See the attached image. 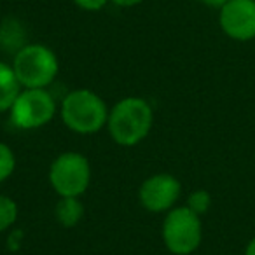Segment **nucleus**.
Here are the masks:
<instances>
[{"instance_id": "obj_1", "label": "nucleus", "mask_w": 255, "mask_h": 255, "mask_svg": "<svg viewBox=\"0 0 255 255\" xmlns=\"http://www.w3.org/2000/svg\"><path fill=\"white\" fill-rule=\"evenodd\" d=\"M154 126V110L140 96H126L110 109L107 129L117 145L135 147L149 136Z\"/></svg>"}, {"instance_id": "obj_2", "label": "nucleus", "mask_w": 255, "mask_h": 255, "mask_svg": "<svg viewBox=\"0 0 255 255\" xmlns=\"http://www.w3.org/2000/svg\"><path fill=\"white\" fill-rule=\"evenodd\" d=\"M109 107L105 100L91 89H74L60 105V116L65 126L77 135H95L107 128Z\"/></svg>"}, {"instance_id": "obj_3", "label": "nucleus", "mask_w": 255, "mask_h": 255, "mask_svg": "<svg viewBox=\"0 0 255 255\" xmlns=\"http://www.w3.org/2000/svg\"><path fill=\"white\" fill-rule=\"evenodd\" d=\"M12 70L23 89H47L60 72V61L51 47L44 44H25L12 58Z\"/></svg>"}, {"instance_id": "obj_4", "label": "nucleus", "mask_w": 255, "mask_h": 255, "mask_svg": "<svg viewBox=\"0 0 255 255\" xmlns=\"http://www.w3.org/2000/svg\"><path fill=\"white\" fill-rule=\"evenodd\" d=\"M163 243L173 255H191L199 248L203 240L201 217L187 206H175L163 220Z\"/></svg>"}, {"instance_id": "obj_5", "label": "nucleus", "mask_w": 255, "mask_h": 255, "mask_svg": "<svg viewBox=\"0 0 255 255\" xmlns=\"http://www.w3.org/2000/svg\"><path fill=\"white\" fill-rule=\"evenodd\" d=\"M47 178L60 198H81L91 184V164L81 152H61L51 163Z\"/></svg>"}, {"instance_id": "obj_6", "label": "nucleus", "mask_w": 255, "mask_h": 255, "mask_svg": "<svg viewBox=\"0 0 255 255\" xmlns=\"http://www.w3.org/2000/svg\"><path fill=\"white\" fill-rule=\"evenodd\" d=\"M58 105L47 89H21L11 110V121L19 129H39L49 124L56 116Z\"/></svg>"}, {"instance_id": "obj_7", "label": "nucleus", "mask_w": 255, "mask_h": 255, "mask_svg": "<svg viewBox=\"0 0 255 255\" xmlns=\"http://www.w3.org/2000/svg\"><path fill=\"white\" fill-rule=\"evenodd\" d=\"M182 194V185L177 177L170 173H156L145 178L138 189L140 205L152 213L170 212L175 208Z\"/></svg>"}, {"instance_id": "obj_8", "label": "nucleus", "mask_w": 255, "mask_h": 255, "mask_svg": "<svg viewBox=\"0 0 255 255\" xmlns=\"http://www.w3.org/2000/svg\"><path fill=\"white\" fill-rule=\"evenodd\" d=\"M219 25L233 40L255 39V0H229L219 9Z\"/></svg>"}, {"instance_id": "obj_9", "label": "nucleus", "mask_w": 255, "mask_h": 255, "mask_svg": "<svg viewBox=\"0 0 255 255\" xmlns=\"http://www.w3.org/2000/svg\"><path fill=\"white\" fill-rule=\"evenodd\" d=\"M21 89L11 65L0 61V114L11 110Z\"/></svg>"}, {"instance_id": "obj_10", "label": "nucleus", "mask_w": 255, "mask_h": 255, "mask_svg": "<svg viewBox=\"0 0 255 255\" xmlns=\"http://www.w3.org/2000/svg\"><path fill=\"white\" fill-rule=\"evenodd\" d=\"M54 215L63 227H75L84 217V205L79 198H60L54 208Z\"/></svg>"}, {"instance_id": "obj_11", "label": "nucleus", "mask_w": 255, "mask_h": 255, "mask_svg": "<svg viewBox=\"0 0 255 255\" xmlns=\"http://www.w3.org/2000/svg\"><path fill=\"white\" fill-rule=\"evenodd\" d=\"M18 220V205L12 198L0 194V233L11 229Z\"/></svg>"}, {"instance_id": "obj_12", "label": "nucleus", "mask_w": 255, "mask_h": 255, "mask_svg": "<svg viewBox=\"0 0 255 255\" xmlns=\"http://www.w3.org/2000/svg\"><path fill=\"white\" fill-rule=\"evenodd\" d=\"M16 170V156L14 150L7 143L0 142V184L5 182Z\"/></svg>"}, {"instance_id": "obj_13", "label": "nucleus", "mask_w": 255, "mask_h": 255, "mask_svg": "<svg viewBox=\"0 0 255 255\" xmlns=\"http://www.w3.org/2000/svg\"><path fill=\"white\" fill-rule=\"evenodd\" d=\"M187 206L189 210L196 213V215H205L206 212L212 206V196H210L208 191H203V189H198V191L191 192L187 198Z\"/></svg>"}, {"instance_id": "obj_14", "label": "nucleus", "mask_w": 255, "mask_h": 255, "mask_svg": "<svg viewBox=\"0 0 255 255\" xmlns=\"http://www.w3.org/2000/svg\"><path fill=\"white\" fill-rule=\"evenodd\" d=\"M110 0H74V4L77 5L79 9L82 11H88V12H96V11H102L107 4H109Z\"/></svg>"}, {"instance_id": "obj_15", "label": "nucleus", "mask_w": 255, "mask_h": 255, "mask_svg": "<svg viewBox=\"0 0 255 255\" xmlns=\"http://www.w3.org/2000/svg\"><path fill=\"white\" fill-rule=\"evenodd\" d=\"M142 2H145V0H110V4L117 5V7H135Z\"/></svg>"}, {"instance_id": "obj_16", "label": "nucleus", "mask_w": 255, "mask_h": 255, "mask_svg": "<svg viewBox=\"0 0 255 255\" xmlns=\"http://www.w3.org/2000/svg\"><path fill=\"white\" fill-rule=\"evenodd\" d=\"M199 4L206 5V7H215V9H220L226 2H229V0H198Z\"/></svg>"}, {"instance_id": "obj_17", "label": "nucleus", "mask_w": 255, "mask_h": 255, "mask_svg": "<svg viewBox=\"0 0 255 255\" xmlns=\"http://www.w3.org/2000/svg\"><path fill=\"white\" fill-rule=\"evenodd\" d=\"M245 255H255V236L248 241L247 248H245Z\"/></svg>"}]
</instances>
